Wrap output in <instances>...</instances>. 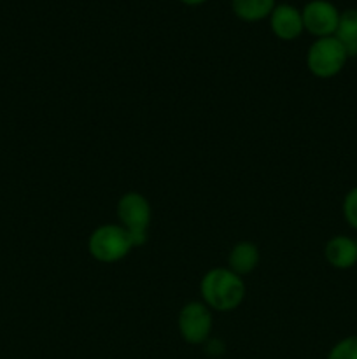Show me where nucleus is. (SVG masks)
Masks as SVG:
<instances>
[{
  "instance_id": "obj_1",
  "label": "nucleus",
  "mask_w": 357,
  "mask_h": 359,
  "mask_svg": "<svg viewBox=\"0 0 357 359\" xmlns=\"http://www.w3.org/2000/svg\"><path fill=\"white\" fill-rule=\"evenodd\" d=\"M247 286L244 277L234 273L227 266L210 269L200 280L202 302L216 312H233L244 304Z\"/></svg>"
},
{
  "instance_id": "obj_2",
  "label": "nucleus",
  "mask_w": 357,
  "mask_h": 359,
  "mask_svg": "<svg viewBox=\"0 0 357 359\" xmlns=\"http://www.w3.org/2000/svg\"><path fill=\"white\" fill-rule=\"evenodd\" d=\"M135 248L130 233L119 223L100 224L88 238V252L98 263H118L125 259Z\"/></svg>"
},
{
  "instance_id": "obj_3",
  "label": "nucleus",
  "mask_w": 357,
  "mask_h": 359,
  "mask_svg": "<svg viewBox=\"0 0 357 359\" xmlns=\"http://www.w3.org/2000/svg\"><path fill=\"white\" fill-rule=\"evenodd\" d=\"M115 216L119 224L130 233L133 245L142 248L149 241L150 219H153V207L150 202L136 191H128L118 200Z\"/></svg>"
},
{
  "instance_id": "obj_4",
  "label": "nucleus",
  "mask_w": 357,
  "mask_h": 359,
  "mask_svg": "<svg viewBox=\"0 0 357 359\" xmlns=\"http://www.w3.org/2000/svg\"><path fill=\"white\" fill-rule=\"evenodd\" d=\"M346 62L349 55L335 35L315 39L307 51V69L317 79L336 77L345 69Z\"/></svg>"
},
{
  "instance_id": "obj_5",
  "label": "nucleus",
  "mask_w": 357,
  "mask_h": 359,
  "mask_svg": "<svg viewBox=\"0 0 357 359\" xmlns=\"http://www.w3.org/2000/svg\"><path fill=\"white\" fill-rule=\"evenodd\" d=\"M177 328L186 344H189V346H203L212 335V311L202 300L188 302L178 312Z\"/></svg>"
},
{
  "instance_id": "obj_6",
  "label": "nucleus",
  "mask_w": 357,
  "mask_h": 359,
  "mask_svg": "<svg viewBox=\"0 0 357 359\" xmlns=\"http://www.w3.org/2000/svg\"><path fill=\"white\" fill-rule=\"evenodd\" d=\"M340 11L329 0H310L301 9L304 32L315 39L332 37L340 23Z\"/></svg>"
},
{
  "instance_id": "obj_7",
  "label": "nucleus",
  "mask_w": 357,
  "mask_h": 359,
  "mask_svg": "<svg viewBox=\"0 0 357 359\" xmlns=\"http://www.w3.org/2000/svg\"><path fill=\"white\" fill-rule=\"evenodd\" d=\"M268 21L272 34L280 41H296L304 32L301 9H298L293 4H276Z\"/></svg>"
},
{
  "instance_id": "obj_8",
  "label": "nucleus",
  "mask_w": 357,
  "mask_h": 359,
  "mask_svg": "<svg viewBox=\"0 0 357 359\" xmlns=\"http://www.w3.org/2000/svg\"><path fill=\"white\" fill-rule=\"evenodd\" d=\"M324 258L336 270H350L357 265V241L346 235H335L324 245Z\"/></svg>"
},
{
  "instance_id": "obj_9",
  "label": "nucleus",
  "mask_w": 357,
  "mask_h": 359,
  "mask_svg": "<svg viewBox=\"0 0 357 359\" xmlns=\"http://www.w3.org/2000/svg\"><path fill=\"white\" fill-rule=\"evenodd\" d=\"M259 262H261V251L254 242L241 241L231 248L230 255H227V269L233 270L240 277L248 276L258 269Z\"/></svg>"
},
{
  "instance_id": "obj_10",
  "label": "nucleus",
  "mask_w": 357,
  "mask_h": 359,
  "mask_svg": "<svg viewBox=\"0 0 357 359\" xmlns=\"http://www.w3.org/2000/svg\"><path fill=\"white\" fill-rule=\"evenodd\" d=\"M276 0H231V9L238 20L245 23H258L270 18Z\"/></svg>"
},
{
  "instance_id": "obj_11",
  "label": "nucleus",
  "mask_w": 357,
  "mask_h": 359,
  "mask_svg": "<svg viewBox=\"0 0 357 359\" xmlns=\"http://www.w3.org/2000/svg\"><path fill=\"white\" fill-rule=\"evenodd\" d=\"M335 37L342 42L349 58L357 56V9L342 11Z\"/></svg>"
},
{
  "instance_id": "obj_12",
  "label": "nucleus",
  "mask_w": 357,
  "mask_h": 359,
  "mask_svg": "<svg viewBox=\"0 0 357 359\" xmlns=\"http://www.w3.org/2000/svg\"><path fill=\"white\" fill-rule=\"evenodd\" d=\"M326 359H357V335H349L338 340L329 349Z\"/></svg>"
},
{
  "instance_id": "obj_13",
  "label": "nucleus",
  "mask_w": 357,
  "mask_h": 359,
  "mask_svg": "<svg viewBox=\"0 0 357 359\" xmlns=\"http://www.w3.org/2000/svg\"><path fill=\"white\" fill-rule=\"evenodd\" d=\"M342 214H343V219L346 221V224H349L352 230L357 231V186H354L352 189H349L346 195L343 196Z\"/></svg>"
},
{
  "instance_id": "obj_14",
  "label": "nucleus",
  "mask_w": 357,
  "mask_h": 359,
  "mask_svg": "<svg viewBox=\"0 0 357 359\" xmlns=\"http://www.w3.org/2000/svg\"><path fill=\"white\" fill-rule=\"evenodd\" d=\"M182 4H186V6H191V7H196V6H202V4L209 2V0H181Z\"/></svg>"
}]
</instances>
